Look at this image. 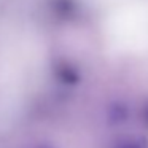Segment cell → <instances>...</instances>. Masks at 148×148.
<instances>
[{
    "label": "cell",
    "mask_w": 148,
    "mask_h": 148,
    "mask_svg": "<svg viewBox=\"0 0 148 148\" xmlns=\"http://www.w3.org/2000/svg\"><path fill=\"white\" fill-rule=\"evenodd\" d=\"M54 73L58 77V80L65 84H75L80 78L77 69L73 65H70L69 62H58L54 67Z\"/></svg>",
    "instance_id": "1"
},
{
    "label": "cell",
    "mask_w": 148,
    "mask_h": 148,
    "mask_svg": "<svg viewBox=\"0 0 148 148\" xmlns=\"http://www.w3.org/2000/svg\"><path fill=\"white\" fill-rule=\"evenodd\" d=\"M53 11L59 18H70L75 11V3L72 0H54Z\"/></svg>",
    "instance_id": "2"
},
{
    "label": "cell",
    "mask_w": 148,
    "mask_h": 148,
    "mask_svg": "<svg viewBox=\"0 0 148 148\" xmlns=\"http://www.w3.org/2000/svg\"><path fill=\"white\" fill-rule=\"evenodd\" d=\"M110 119L115 123L127 119V110H126V107L123 103H113L112 108H110Z\"/></svg>",
    "instance_id": "3"
},
{
    "label": "cell",
    "mask_w": 148,
    "mask_h": 148,
    "mask_svg": "<svg viewBox=\"0 0 148 148\" xmlns=\"http://www.w3.org/2000/svg\"><path fill=\"white\" fill-rule=\"evenodd\" d=\"M115 148H148V145L142 138H124V140L118 142Z\"/></svg>",
    "instance_id": "4"
},
{
    "label": "cell",
    "mask_w": 148,
    "mask_h": 148,
    "mask_svg": "<svg viewBox=\"0 0 148 148\" xmlns=\"http://www.w3.org/2000/svg\"><path fill=\"white\" fill-rule=\"evenodd\" d=\"M35 148H53V147H48V145H40V147H35Z\"/></svg>",
    "instance_id": "5"
}]
</instances>
